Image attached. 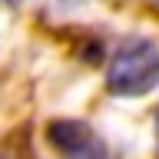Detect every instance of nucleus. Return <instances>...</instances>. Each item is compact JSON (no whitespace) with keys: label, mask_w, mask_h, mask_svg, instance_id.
I'll return each mask as SVG.
<instances>
[{"label":"nucleus","mask_w":159,"mask_h":159,"mask_svg":"<svg viewBox=\"0 0 159 159\" xmlns=\"http://www.w3.org/2000/svg\"><path fill=\"white\" fill-rule=\"evenodd\" d=\"M47 139L63 152V159H106V149L93 129L76 119H57L47 126Z\"/></svg>","instance_id":"2"},{"label":"nucleus","mask_w":159,"mask_h":159,"mask_svg":"<svg viewBox=\"0 0 159 159\" xmlns=\"http://www.w3.org/2000/svg\"><path fill=\"white\" fill-rule=\"evenodd\" d=\"M159 83V47L149 37H126L106 70V86L116 96H146Z\"/></svg>","instance_id":"1"}]
</instances>
